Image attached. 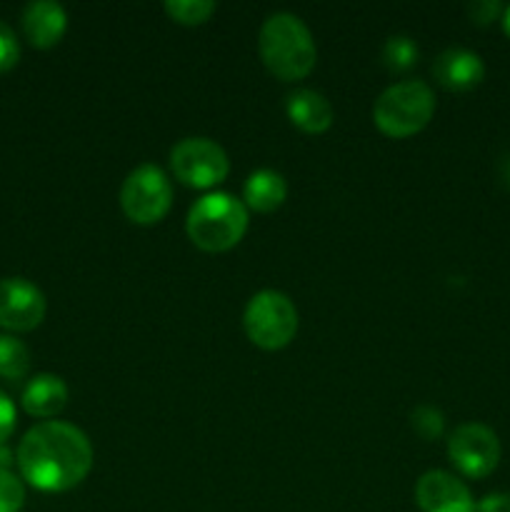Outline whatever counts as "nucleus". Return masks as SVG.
I'll use <instances>...</instances> for the list:
<instances>
[{
	"instance_id": "9d476101",
	"label": "nucleus",
	"mask_w": 510,
	"mask_h": 512,
	"mask_svg": "<svg viewBox=\"0 0 510 512\" xmlns=\"http://www.w3.org/2000/svg\"><path fill=\"white\" fill-rule=\"evenodd\" d=\"M415 503L423 512H475L468 485L448 470H428L415 483Z\"/></svg>"
},
{
	"instance_id": "5701e85b",
	"label": "nucleus",
	"mask_w": 510,
	"mask_h": 512,
	"mask_svg": "<svg viewBox=\"0 0 510 512\" xmlns=\"http://www.w3.org/2000/svg\"><path fill=\"white\" fill-rule=\"evenodd\" d=\"M500 10H503V5H500L498 0H475V3L468 5L470 18L480 25H488L490 20L498 18Z\"/></svg>"
},
{
	"instance_id": "0eeeda50",
	"label": "nucleus",
	"mask_w": 510,
	"mask_h": 512,
	"mask_svg": "<svg viewBox=\"0 0 510 512\" xmlns=\"http://www.w3.org/2000/svg\"><path fill=\"white\" fill-rule=\"evenodd\" d=\"M170 170L188 188L210 190L230 173L228 153L210 138H183L170 150Z\"/></svg>"
},
{
	"instance_id": "ddd939ff",
	"label": "nucleus",
	"mask_w": 510,
	"mask_h": 512,
	"mask_svg": "<svg viewBox=\"0 0 510 512\" xmlns=\"http://www.w3.org/2000/svg\"><path fill=\"white\" fill-rule=\"evenodd\" d=\"M285 113H288L290 123L295 128L310 135L325 133L335 120V110L330 100L323 93L310 88H300L290 93L288 100H285Z\"/></svg>"
},
{
	"instance_id": "aec40b11",
	"label": "nucleus",
	"mask_w": 510,
	"mask_h": 512,
	"mask_svg": "<svg viewBox=\"0 0 510 512\" xmlns=\"http://www.w3.org/2000/svg\"><path fill=\"white\" fill-rule=\"evenodd\" d=\"M25 505V485L13 470H0V512H20Z\"/></svg>"
},
{
	"instance_id": "4468645a",
	"label": "nucleus",
	"mask_w": 510,
	"mask_h": 512,
	"mask_svg": "<svg viewBox=\"0 0 510 512\" xmlns=\"http://www.w3.org/2000/svg\"><path fill=\"white\" fill-rule=\"evenodd\" d=\"M20 403H23L25 413L33 418L50 420L68 405V385L60 375L38 373L23 388Z\"/></svg>"
},
{
	"instance_id": "b1692460",
	"label": "nucleus",
	"mask_w": 510,
	"mask_h": 512,
	"mask_svg": "<svg viewBox=\"0 0 510 512\" xmlns=\"http://www.w3.org/2000/svg\"><path fill=\"white\" fill-rule=\"evenodd\" d=\"M475 512H510V493H488L478 500Z\"/></svg>"
},
{
	"instance_id": "1a4fd4ad",
	"label": "nucleus",
	"mask_w": 510,
	"mask_h": 512,
	"mask_svg": "<svg viewBox=\"0 0 510 512\" xmlns=\"http://www.w3.org/2000/svg\"><path fill=\"white\" fill-rule=\"evenodd\" d=\"M43 290L25 278H0V328L10 333H30L45 318Z\"/></svg>"
},
{
	"instance_id": "f3484780",
	"label": "nucleus",
	"mask_w": 510,
	"mask_h": 512,
	"mask_svg": "<svg viewBox=\"0 0 510 512\" xmlns=\"http://www.w3.org/2000/svg\"><path fill=\"white\" fill-rule=\"evenodd\" d=\"M165 13L180 25H203L218 5L213 0H165Z\"/></svg>"
},
{
	"instance_id": "f8f14e48",
	"label": "nucleus",
	"mask_w": 510,
	"mask_h": 512,
	"mask_svg": "<svg viewBox=\"0 0 510 512\" xmlns=\"http://www.w3.org/2000/svg\"><path fill=\"white\" fill-rule=\"evenodd\" d=\"M433 75L443 88L463 93V90L475 88L485 78V63L473 50L448 48L435 58Z\"/></svg>"
},
{
	"instance_id": "9b49d317",
	"label": "nucleus",
	"mask_w": 510,
	"mask_h": 512,
	"mask_svg": "<svg viewBox=\"0 0 510 512\" xmlns=\"http://www.w3.org/2000/svg\"><path fill=\"white\" fill-rule=\"evenodd\" d=\"M23 33L35 48H53L60 43L68 28V13L55 0H33L23 10Z\"/></svg>"
},
{
	"instance_id": "393cba45",
	"label": "nucleus",
	"mask_w": 510,
	"mask_h": 512,
	"mask_svg": "<svg viewBox=\"0 0 510 512\" xmlns=\"http://www.w3.org/2000/svg\"><path fill=\"white\" fill-rule=\"evenodd\" d=\"M15 463V455L8 445H0V470H10V465Z\"/></svg>"
},
{
	"instance_id": "412c9836",
	"label": "nucleus",
	"mask_w": 510,
	"mask_h": 512,
	"mask_svg": "<svg viewBox=\"0 0 510 512\" xmlns=\"http://www.w3.org/2000/svg\"><path fill=\"white\" fill-rule=\"evenodd\" d=\"M20 58V43L15 30L5 20H0V73L15 68Z\"/></svg>"
},
{
	"instance_id": "a211bd4d",
	"label": "nucleus",
	"mask_w": 510,
	"mask_h": 512,
	"mask_svg": "<svg viewBox=\"0 0 510 512\" xmlns=\"http://www.w3.org/2000/svg\"><path fill=\"white\" fill-rule=\"evenodd\" d=\"M383 63L390 70H408L418 63V45L408 35H393L383 45Z\"/></svg>"
},
{
	"instance_id": "f03ea898",
	"label": "nucleus",
	"mask_w": 510,
	"mask_h": 512,
	"mask_svg": "<svg viewBox=\"0 0 510 512\" xmlns=\"http://www.w3.org/2000/svg\"><path fill=\"white\" fill-rule=\"evenodd\" d=\"M258 53L265 68L285 83L308 78L318 60V48H315L310 28L298 15L285 13V10L263 20L258 35Z\"/></svg>"
},
{
	"instance_id": "6e6552de",
	"label": "nucleus",
	"mask_w": 510,
	"mask_h": 512,
	"mask_svg": "<svg viewBox=\"0 0 510 512\" xmlns=\"http://www.w3.org/2000/svg\"><path fill=\"white\" fill-rule=\"evenodd\" d=\"M448 458L465 478H488L500 463V440L483 423H463L450 433Z\"/></svg>"
},
{
	"instance_id": "f257e3e1",
	"label": "nucleus",
	"mask_w": 510,
	"mask_h": 512,
	"mask_svg": "<svg viewBox=\"0 0 510 512\" xmlns=\"http://www.w3.org/2000/svg\"><path fill=\"white\" fill-rule=\"evenodd\" d=\"M20 478L40 493H65L88 478L93 445L88 435L63 420L33 425L15 450Z\"/></svg>"
},
{
	"instance_id": "7ed1b4c3",
	"label": "nucleus",
	"mask_w": 510,
	"mask_h": 512,
	"mask_svg": "<svg viewBox=\"0 0 510 512\" xmlns=\"http://www.w3.org/2000/svg\"><path fill=\"white\" fill-rule=\"evenodd\" d=\"M185 230L195 248L205 253H225L243 240L248 230V208L235 195L215 190L190 205Z\"/></svg>"
},
{
	"instance_id": "2eb2a0df",
	"label": "nucleus",
	"mask_w": 510,
	"mask_h": 512,
	"mask_svg": "<svg viewBox=\"0 0 510 512\" xmlns=\"http://www.w3.org/2000/svg\"><path fill=\"white\" fill-rule=\"evenodd\" d=\"M288 198V183L278 170L260 168L248 175L243 185V203L255 213H273Z\"/></svg>"
},
{
	"instance_id": "a878e982",
	"label": "nucleus",
	"mask_w": 510,
	"mask_h": 512,
	"mask_svg": "<svg viewBox=\"0 0 510 512\" xmlns=\"http://www.w3.org/2000/svg\"><path fill=\"white\" fill-rule=\"evenodd\" d=\"M503 30L510 35V5L503 10Z\"/></svg>"
},
{
	"instance_id": "4be33fe9",
	"label": "nucleus",
	"mask_w": 510,
	"mask_h": 512,
	"mask_svg": "<svg viewBox=\"0 0 510 512\" xmlns=\"http://www.w3.org/2000/svg\"><path fill=\"white\" fill-rule=\"evenodd\" d=\"M15 423H18V410L8 395L0 393V445H5V440L13 435Z\"/></svg>"
},
{
	"instance_id": "39448f33",
	"label": "nucleus",
	"mask_w": 510,
	"mask_h": 512,
	"mask_svg": "<svg viewBox=\"0 0 510 512\" xmlns=\"http://www.w3.org/2000/svg\"><path fill=\"white\" fill-rule=\"evenodd\" d=\"M245 335L263 350H280L298 333V308L280 290H260L243 310Z\"/></svg>"
},
{
	"instance_id": "6ab92c4d",
	"label": "nucleus",
	"mask_w": 510,
	"mask_h": 512,
	"mask_svg": "<svg viewBox=\"0 0 510 512\" xmlns=\"http://www.w3.org/2000/svg\"><path fill=\"white\" fill-rule=\"evenodd\" d=\"M410 420H413L415 433L423 440H438L445 430L443 413L438 408H433V405H420V408H415Z\"/></svg>"
},
{
	"instance_id": "dca6fc26",
	"label": "nucleus",
	"mask_w": 510,
	"mask_h": 512,
	"mask_svg": "<svg viewBox=\"0 0 510 512\" xmlns=\"http://www.w3.org/2000/svg\"><path fill=\"white\" fill-rule=\"evenodd\" d=\"M30 370V350L15 335H0V378L23 380Z\"/></svg>"
},
{
	"instance_id": "20e7f679",
	"label": "nucleus",
	"mask_w": 510,
	"mask_h": 512,
	"mask_svg": "<svg viewBox=\"0 0 510 512\" xmlns=\"http://www.w3.org/2000/svg\"><path fill=\"white\" fill-rule=\"evenodd\" d=\"M435 115V93L423 80L393 83L373 105V123L388 138H410L420 133Z\"/></svg>"
},
{
	"instance_id": "423d86ee",
	"label": "nucleus",
	"mask_w": 510,
	"mask_h": 512,
	"mask_svg": "<svg viewBox=\"0 0 510 512\" xmlns=\"http://www.w3.org/2000/svg\"><path fill=\"white\" fill-rule=\"evenodd\" d=\"M173 205L170 178L153 163L130 170L120 188V208L135 225H155L168 215Z\"/></svg>"
}]
</instances>
